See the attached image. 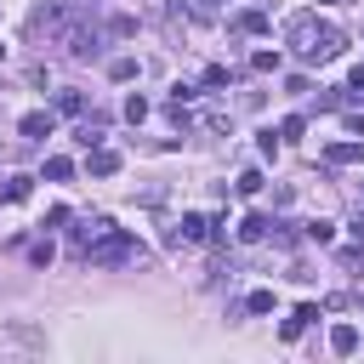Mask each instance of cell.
I'll return each instance as SVG.
<instances>
[{"label":"cell","instance_id":"1","mask_svg":"<svg viewBox=\"0 0 364 364\" xmlns=\"http://www.w3.org/2000/svg\"><path fill=\"white\" fill-rule=\"evenodd\" d=\"M290 46H296V57H307V63H330V57L347 51V34H341L336 23H318L313 11H301V17H290Z\"/></svg>","mask_w":364,"mask_h":364},{"label":"cell","instance_id":"2","mask_svg":"<svg viewBox=\"0 0 364 364\" xmlns=\"http://www.w3.org/2000/svg\"><path fill=\"white\" fill-rule=\"evenodd\" d=\"M148 250L136 239H125L119 228H108L102 239H91V267H119V262H142Z\"/></svg>","mask_w":364,"mask_h":364},{"label":"cell","instance_id":"3","mask_svg":"<svg viewBox=\"0 0 364 364\" xmlns=\"http://www.w3.org/2000/svg\"><path fill=\"white\" fill-rule=\"evenodd\" d=\"M51 125H57V119H51V108H34V114H23V119H17V131H23L28 142H46V136H51Z\"/></svg>","mask_w":364,"mask_h":364},{"label":"cell","instance_id":"4","mask_svg":"<svg viewBox=\"0 0 364 364\" xmlns=\"http://www.w3.org/2000/svg\"><path fill=\"white\" fill-rule=\"evenodd\" d=\"M182 239H188V245H199V239H210V222H205V216H193V210H188V216H182V222H176V233H171V245H182Z\"/></svg>","mask_w":364,"mask_h":364},{"label":"cell","instance_id":"5","mask_svg":"<svg viewBox=\"0 0 364 364\" xmlns=\"http://www.w3.org/2000/svg\"><path fill=\"white\" fill-rule=\"evenodd\" d=\"M102 136H108V125H102V114H91V119H80V131H74V142H80V148H97Z\"/></svg>","mask_w":364,"mask_h":364},{"label":"cell","instance_id":"6","mask_svg":"<svg viewBox=\"0 0 364 364\" xmlns=\"http://www.w3.org/2000/svg\"><path fill=\"white\" fill-rule=\"evenodd\" d=\"M324 159H330V165H358V159H364V142H330Z\"/></svg>","mask_w":364,"mask_h":364},{"label":"cell","instance_id":"7","mask_svg":"<svg viewBox=\"0 0 364 364\" xmlns=\"http://www.w3.org/2000/svg\"><path fill=\"white\" fill-rule=\"evenodd\" d=\"M85 165H91V176H114V171H119V154H114V148H102V142H97V148H91V159H85Z\"/></svg>","mask_w":364,"mask_h":364},{"label":"cell","instance_id":"8","mask_svg":"<svg viewBox=\"0 0 364 364\" xmlns=\"http://www.w3.org/2000/svg\"><path fill=\"white\" fill-rule=\"evenodd\" d=\"M330 353H341V358L358 353V330H353V324H336V330H330Z\"/></svg>","mask_w":364,"mask_h":364},{"label":"cell","instance_id":"9","mask_svg":"<svg viewBox=\"0 0 364 364\" xmlns=\"http://www.w3.org/2000/svg\"><path fill=\"white\" fill-rule=\"evenodd\" d=\"M267 228H273V216H245V222H239V239L256 245V239H267Z\"/></svg>","mask_w":364,"mask_h":364},{"label":"cell","instance_id":"10","mask_svg":"<svg viewBox=\"0 0 364 364\" xmlns=\"http://www.w3.org/2000/svg\"><path fill=\"white\" fill-rule=\"evenodd\" d=\"M136 74H142V63H136V57H114V63H108V80H119V85H125V80H136Z\"/></svg>","mask_w":364,"mask_h":364},{"label":"cell","instance_id":"11","mask_svg":"<svg viewBox=\"0 0 364 364\" xmlns=\"http://www.w3.org/2000/svg\"><path fill=\"white\" fill-rule=\"evenodd\" d=\"M28 182H34V176H6V182H0V199H6V205L28 199Z\"/></svg>","mask_w":364,"mask_h":364},{"label":"cell","instance_id":"12","mask_svg":"<svg viewBox=\"0 0 364 364\" xmlns=\"http://www.w3.org/2000/svg\"><path fill=\"white\" fill-rule=\"evenodd\" d=\"M233 28H239V34H262V28H267V11H239Z\"/></svg>","mask_w":364,"mask_h":364},{"label":"cell","instance_id":"13","mask_svg":"<svg viewBox=\"0 0 364 364\" xmlns=\"http://www.w3.org/2000/svg\"><path fill=\"white\" fill-rule=\"evenodd\" d=\"M108 228H114V222H108V216H85V222H80V228H74V233H80V239H85V245H91V239H102V233H108Z\"/></svg>","mask_w":364,"mask_h":364},{"label":"cell","instance_id":"14","mask_svg":"<svg viewBox=\"0 0 364 364\" xmlns=\"http://www.w3.org/2000/svg\"><path fill=\"white\" fill-rule=\"evenodd\" d=\"M46 176H51V182H68V176H74V159L51 154V159H46Z\"/></svg>","mask_w":364,"mask_h":364},{"label":"cell","instance_id":"15","mask_svg":"<svg viewBox=\"0 0 364 364\" xmlns=\"http://www.w3.org/2000/svg\"><path fill=\"white\" fill-rule=\"evenodd\" d=\"M307 239H313V245H330V239H336V222L313 216V222H307Z\"/></svg>","mask_w":364,"mask_h":364},{"label":"cell","instance_id":"16","mask_svg":"<svg viewBox=\"0 0 364 364\" xmlns=\"http://www.w3.org/2000/svg\"><path fill=\"white\" fill-rule=\"evenodd\" d=\"M57 114H85V97L80 91H57Z\"/></svg>","mask_w":364,"mask_h":364},{"label":"cell","instance_id":"17","mask_svg":"<svg viewBox=\"0 0 364 364\" xmlns=\"http://www.w3.org/2000/svg\"><path fill=\"white\" fill-rule=\"evenodd\" d=\"M125 119L142 125V119H148V97H125Z\"/></svg>","mask_w":364,"mask_h":364},{"label":"cell","instance_id":"18","mask_svg":"<svg viewBox=\"0 0 364 364\" xmlns=\"http://www.w3.org/2000/svg\"><path fill=\"white\" fill-rule=\"evenodd\" d=\"M250 68H256V74H273V68H279V51H256Z\"/></svg>","mask_w":364,"mask_h":364},{"label":"cell","instance_id":"19","mask_svg":"<svg viewBox=\"0 0 364 364\" xmlns=\"http://www.w3.org/2000/svg\"><path fill=\"white\" fill-rule=\"evenodd\" d=\"M228 80H233V74H228V68H222V63H210V68H205V85H210V91H222V85H228Z\"/></svg>","mask_w":364,"mask_h":364},{"label":"cell","instance_id":"20","mask_svg":"<svg viewBox=\"0 0 364 364\" xmlns=\"http://www.w3.org/2000/svg\"><path fill=\"white\" fill-rule=\"evenodd\" d=\"M233 188H239V193H262V171H239Z\"/></svg>","mask_w":364,"mask_h":364},{"label":"cell","instance_id":"21","mask_svg":"<svg viewBox=\"0 0 364 364\" xmlns=\"http://www.w3.org/2000/svg\"><path fill=\"white\" fill-rule=\"evenodd\" d=\"M245 307H250V313H273V290H250Z\"/></svg>","mask_w":364,"mask_h":364},{"label":"cell","instance_id":"22","mask_svg":"<svg viewBox=\"0 0 364 364\" xmlns=\"http://www.w3.org/2000/svg\"><path fill=\"white\" fill-rule=\"evenodd\" d=\"M301 131H307V119H301V114H290V119L279 125V136H301Z\"/></svg>","mask_w":364,"mask_h":364},{"label":"cell","instance_id":"23","mask_svg":"<svg viewBox=\"0 0 364 364\" xmlns=\"http://www.w3.org/2000/svg\"><path fill=\"white\" fill-rule=\"evenodd\" d=\"M301 330H307V324H301V318H296V313H290V318H284V324H279V336H284V341H296V336H301Z\"/></svg>","mask_w":364,"mask_h":364},{"label":"cell","instance_id":"24","mask_svg":"<svg viewBox=\"0 0 364 364\" xmlns=\"http://www.w3.org/2000/svg\"><path fill=\"white\" fill-rule=\"evenodd\" d=\"M347 91H353V97H364V63L353 68V80H347Z\"/></svg>","mask_w":364,"mask_h":364},{"label":"cell","instance_id":"25","mask_svg":"<svg viewBox=\"0 0 364 364\" xmlns=\"http://www.w3.org/2000/svg\"><path fill=\"white\" fill-rule=\"evenodd\" d=\"M347 131H353V136H364V114H347Z\"/></svg>","mask_w":364,"mask_h":364},{"label":"cell","instance_id":"26","mask_svg":"<svg viewBox=\"0 0 364 364\" xmlns=\"http://www.w3.org/2000/svg\"><path fill=\"white\" fill-rule=\"evenodd\" d=\"M353 239H358V245H364V210H358V216H353Z\"/></svg>","mask_w":364,"mask_h":364},{"label":"cell","instance_id":"27","mask_svg":"<svg viewBox=\"0 0 364 364\" xmlns=\"http://www.w3.org/2000/svg\"><path fill=\"white\" fill-rule=\"evenodd\" d=\"M324 6H336V0H324Z\"/></svg>","mask_w":364,"mask_h":364}]
</instances>
